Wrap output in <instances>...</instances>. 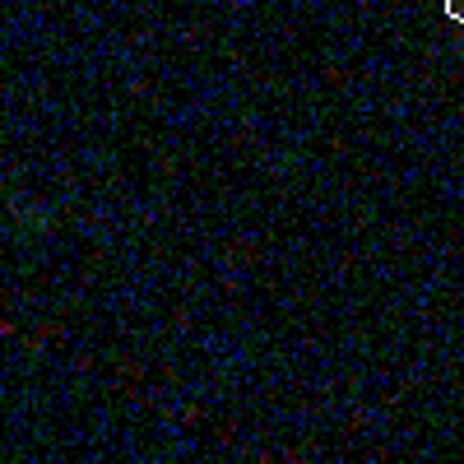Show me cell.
I'll use <instances>...</instances> for the list:
<instances>
[{"instance_id":"obj_1","label":"cell","mask_w":464,"mask_h":464,"mask_svg":"<svg viewBox=\"0 0 464 464\" xmlns=\"http://www.w3.org/2000/svg\"><path fill=\"white\" fill-rule=\"evenodd\" d=\"M446 14H450L455 24H464V0H446Z\"/></svg>"}]
</instances>
